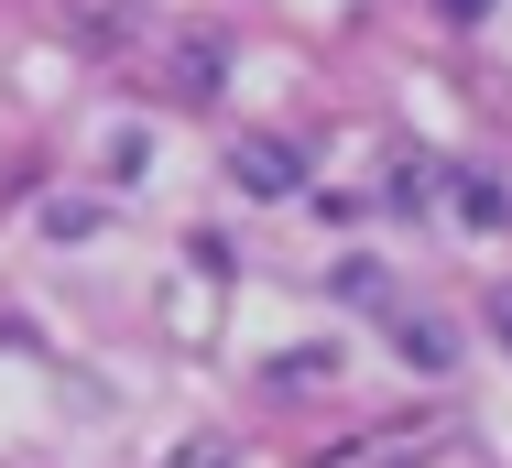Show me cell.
Returning <instances> with one entry per match:
<instances>
[{
    "mask_svg": "<svg viewBox=\"0 0 512 468\" xmlns=\"http://www.w3.org/2000/svg\"><path fill=\"white\" fill-rule=\"evenodd\" d=\"M229 175H240L251 196H295V186H306V153H295V142H240Z\"/></svg>",
    "mask_w": 512,
    "mask_h": 468,
    "instance_id": "1",
    "label": "cell"
},
{
    "mask_svg": "<svg viewBox=\"0 0 512 468\" xmlns=\"http://www.w3.org/2000/svg\"><path fill=\"white\" fill-rule=\"evenodd\" d=\"M447 196H458V218H469V229H502V218H512L491 175H447Z\"/></svg>",
    "mask_w": 512,
    "mask_h": 468,
    "instance_id": "2",
    "label": "cell"
},
{
    "mask_svg": "<svg viewBox=\"0 0 512 468\" xmlns=\"http://www.w3.org/2000/svg\"><path fill=\"white\" fill-rule=\"evenodd\" d=\"M338 294H349V305H371V316H393V283L371 273V262H338Z\"/></svg>",
    "mask_w": 512,
    "mask_h": 468,
    "instance_id": "3",
    "label": "cell"
},
{
    "mask_svg": "<svg viewBox=\"0 0 512 468\" xmlns=\"http://www.w3.org/2000/svg\"><path fill=\"white\" fill-rule=\"evenodd\" d=\"M393 327H404V360H414V371H447V327H425V316H393Z\"/></svg>",
    "mask_w": 512,
    "mask_h": 468,
    "instance_id": "4",
    "label": "cell"
},
{
    "mask_svg": "<svg viewBox=\"0 0 512 468\" xmlns=\"http://www.w3.org/2000/svg\"><path fill=\"white\" fill-rule=\"evenodd\" d=\"M175 468H229V458H218V447H186V458H175Z\"/></svg>",
    "mask_w": 512,
    "mask_h": 468,
    "instance_id": "5",
    "label": "cell"
},
{
    "mask_svg": "<svg viewBox=\"0 0 512 468\" xmlns=\"http://www.w3.org/2000/svg\"><path fill=\"white\" fill-rule=\"evenodd\" d=\"M480 11H491V0H447V22H480Z\"/></svg>",
    "mask_w": 512,
    "mask_h": 468,
    "instance_id": "6",
    "label": "cell"
},
{
    "mask_svg": "<svg viewBox=\"0 0 512 468\" xmlns=\"http://www.w3.org/2000/svg\"><path fill=\"white\" fill-rule=\"evenodd\" d=\"M491 327H502V338H512V294H491Z\"/></svg>",
    "mask_w": 512,
    "mask_h": 468,
    "instance_id": "7",
    "label": "cell"
}]
</instances>
